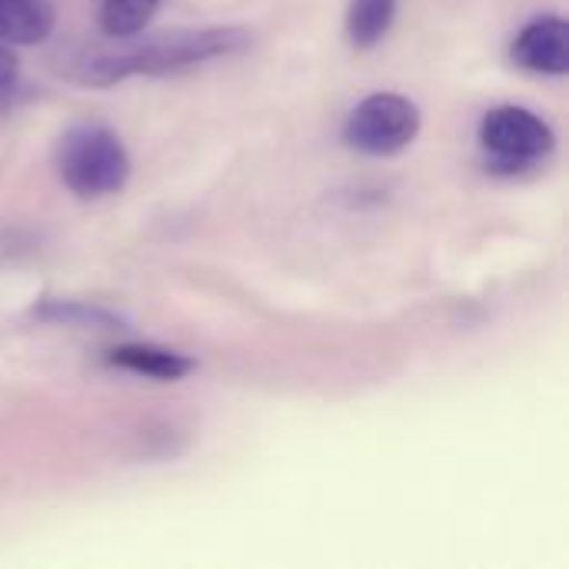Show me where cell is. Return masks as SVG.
<instances>
[{
    "instance_id": "8992f818",
    "label": "cell",
    "mask_w": 569,
    "mask_h": 569,
    "mask_svg": "<svg viewBox=\"0 0 569 569\" xmlns=\"http://www.w3.org/2000/svg\"><path fill=\"white\" fill-rule=\"evenodd\" d=\"M107 360L113 367L127 370V373H137V377H147V380H160V383H177V380L190 377L193 367H197L190 357L173 353V350H163V347H153V343H123V347H113Z\"/></svg>"
},
{
    "instance_id": "277c9868",
    "label": "cell",
    "mask_w": 569,
    "mask_h": 569,
    "mask_svg": "<svg viewBox=\"0 0 569 569\" xmlns=\"http://www.w3.org/2000/svg\"><path fill=\"white\" fill-rule=\"evenodd\" d=\"M420 127H423V113L410 97L370 93L350 110L343 123V140L357 153L393 157L403 153L420 137Z\"/></svg>"
},
{
    "instance_id": "8fae6325",
    "label": "cell",
    "mask_w": 569,
    "mask_h": 569,
    "mask_svg": "<svg viewBox=\"0 0 569 569\" xmlns=\"http://www.w3.org/2000/svg\"><path fill=\"white\" fill-rule=\"evenodd\" d=\"M17 77V57L7 43H0V87H7Z\"/></svg>"
},
{
    "instance_id": "6da1fadb",
    "label": "cell",
    "mask_w": 569,
    "mask_h": 569,
    "mask_svg": "<svg viewBox=\"0 0 569 569\" xmlns=\"http://www.w3.org/2000/svg\"><path fill=\"white\" fill-rule=\"evenodd\" d=\"M253 33L247 27H197V30H167L143 37L137 43L93 53L80 63V80L93 87H110L137 73H177L217 57L247 50Z\"/></svg>"
},
{
    "instance_id": "52a82bcc",
    "label": "cell",
    "mask_w": 569,
    "mask_h": 569,
    "mask_svg": "<svg viewBox=\"0 0 569 569\" xmlns=\"http://www.w3.org/2000/svg\"><path fill=\"white\" fill-rule=\"evenodd\" d=\"M53 30V10L43 0H0V43L27 47L47 40Z\"/></svg>"
},
{
    "instance_id": "5b68a950",
    "label": "cell",
    "mask_w": 569,
    "mask_h": 569,
    "mask_svg": "<svg viewBox=\"0 0 569 569\" xmlns=\"http://www.w3.org/2000/svg\"><path fill=\"white\" fill-rule=\"evenodd\" d=\"M513 60L543 77L569 73V27L563 17H537L513 40Z\"/></svg>"
},
{
    "instance_id": "ba28073f",
    "label": "cell",
    "mask_w": 569,
    "mask_h": 569,
    "mask_svg": "<svg viewBox=\"0 0 569 569\" xmlns=\"http://www.w3.org/2000/svg\"><path fill=\"white\" fill-rule=\"evenodd\" d=\"M397 17V0H350L347 7V40L357 50L377 47Z\"/></svg>"
},
{
    "instance_id": "7a4b0ae2",
    "label": "cell",
    "mask_w": 569,
    "mask_h": 569,
    "mask_svg": "<svg viewBox=\"0 0 569 569\" xmlns=\"http://www.w3.org/2000/svg\"><path fill=\"white\" fill-rule=\"evenodd\" d=\"M57 170L73 197L100 200L127 187L130 153L110 127L73 123L57 143Z\"/></svg>"
},
{
    "instance_id": "3957f363",
    "label": "cell",
    "mask_w": 569,
    "mask_h": 569,
    "mask_svg": "<svg viewBox=\"0 0 569 569\" xmlns=\"http://www.w3.org/2000/svg\"><path fill=\"white\" fill-rule=\"evenodd\" d=\"M480 147L487 153L490 170L523 173L540 167L557 150V133L540 113L517 103H503L483 117Z\"/></svg>"
},
{
    "instance_id": "30bf717a",
    "label": "cell",
    "mask_w": 569,
    "mask_h": 569,
    "mask_svg": "<svg viewBox=\"0 0 569 569\" xmlns=\"http://www.w3.org/2000/svg\"><path fill=\"white\" fill-rule=\"evenodd\" d=\"M43 320L63 323V327H113L117 317L100 310V307H87V303H47L40 307Z\"/></svg>"
},
{
    "instance_id": "9c48e42d",
    "label": "cell",
    "mask_w": 569,
    "mask_h": 569,
    "mask_svg": "<svg viewBox=\"0 0 569 569\" xmlns=\"http://www.w3.org/2000/svg\"><path fill=\"white\" fill-rule=\"evenodd\" d=\"M160 0H103L100 7V30L110 40H127L147 30Z\"/></svg>"
}]
</instances>
